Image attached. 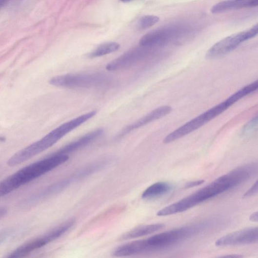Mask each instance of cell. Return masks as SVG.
<instances>
[{"label":"cell","instance_id":"cell-4","mask_svg":"<svg viewBox=\"0 0 258 258\" xmlns=\"http://www.w3.org/2000/svg\"><path fill=\"white\" fill-rule=\"evenodd\" d=\"M106 164H107V163L101 162L88 166L86 168L76 173L70 177L62 180L59 181L57 183L45 188L40 193L34 195L32 197H30L26 201L27 203L28 204L36 203L52 195L62 191L69 186V185L75 183V182H77L97 172L103 168Z\"/></svg>","mask_w":258,"mask_h":258},{"label":"cell","instance_id":"cell-13","mask_svg":"<svg viewBox=\"0 0 258 258\" xmlns=\"http://www.w3.org/2000/svg\"><path fill=\"white\" fill-rule=\"evenodd\" d=\"M164 226L162 223H157L139 226L125 234L121 239L128 240L147 236L162 229Z\"/></svg>","mask_w":258,"mask_h":258},{"label":"cell","instance_id":"cell-22","mask_svg":"<svg viewBox=\"0 0 258 258\" xmlns=\"http://www.w3.org/2000/svg\"><path fill=\"white\" fill-rule=\"evenodd\" d=\"M243 257V256L239 255H236V254H232L231 255H226L224 256H221L219 257V258H242Z\"/></svg>","mask_w":258,"mask_h":258},{"label":"cell","instance_id":"cell-9","mask_svg":"<svg viewBox=\"0 0 258 258\" xmlns=\"http://www.w3.org/2000/svg\"><path fill=\"white\" fill-rule=\"evenodd\" d=\"M172 110L169 105H164L158 108L139 119L135 122L121 130L117 135L116 139H119L124 138L133 131L143 127L154 121L169 114Z\"/></svg>","mask_w":258,"mask_h":258},{"label":"cell","instance_id":"cell-20","mask_svg":"<svg viewBox=\"0 0 258 258\" xmlns=\"http://www.w3.org/2000/svg\"><path fill=\"white\" fill-rule=\"evenodd\" d=\"M258 123V118L256 117L255 118L253 119L250 123H249L246 127L245 128V131L247 132L249 131L252 129H254L255 126H257Z\"/></svg>","mask_w":258,"mask_h":258},{"label":"cell","instance_id":"cell-1","mask_svg":"<svg viewBox=\"0 0 258 258\" xmlns=\"http://www.w3.org/2000/svg\"><path fill=\"white\" fill-rule=\"evenodd\" d=\"M69 159L68 155L55 153L47 158L24 167L0 181V198L56 169L65 163Z\"/></svg>","mask_w":258,"mask_h":258},{"label":"cell","instance_id":"cell-2","mask_svg":"<svg viewBox=\"0 0 258 258\" xmlns=\"http://www.w3.org/2000/svg\"><path fill=\"white\" fill-rule=\"evenodd\" d=\"M110 78L100 73L70 74L57 76L49 81V83L57 87L69 88H90L107 84Z\"/></svg>","mask_w":258,"mask_h":258},{"label":"cell","instance_id":"cell-15","mask_svg":"<svg viewBox=\"0 0 258 258\" xmlns=\"http://www.w3.org/2000/svg\"><path fill=\"white\" fill-rule=\"evenodd\" d=\"M258 88V81H256L238 91L237 93L225 100V102L230 108L241 99L255 92Z\"/></svg>","mask_w":258,"mask_h":258},{"label":"cell","instance_id":"cell-24","mask_svg":"<svg viewBox=\"0 0 258 258\" xmlns=\"http://www.w3.org/2000/svg\"><path fill=\"white\" fill-rule=\"evenodd\" d=\"M120 1H122L124 2H127L131 1V0H120Z\"/></svg>","mask_w":258,"mask_h":258},{"label":"cell","instance_id":"cell-14","mask_svg":"<svg viewBox=\"0 0 258 258\" xmlns=\"http://www.w3.org/2000/svg\"><path fill=\"white\" fill-rule=\"evenodd\" d=\"M172 189L171 186L165 182H158L149 187L143 193V199H152L168 193Z\"/></svg>","mask_w":258,"mask_h":258},{"label":"cell","instance_id":"cell-8","mask_svg":"<svg viewBox=\"0 0 258 258\" xmlns=\"http://www.w3.org/2000/svg\"><path fill=\"white\" fill-rule=\"evenodd\" d=\"M148 55V52L145 49L130 51L109 63L106 66V69L114 71L132 67L142 61Z\"/></svg>","mask_w":258,"mask_h":258},{"label":"cell","instance_id":"cell-11","mask_svg":"<svg viewBox=\"0 0 258 258\" xmlns=\"http://www.w3.org/2000/svg\"><path fill=\"white\" fill-rule=\"evenodd\" d=\"M104 130L102 128H99L90 132L82 136L79 139L60 149L55 153L59 155H68L92 143L100 138Z\"/></svg>","mask_w":258,"mask_h":258},{"label":"cell","instance_id":"cell-18","mask_svg":"<svg viewBox=\"0 0 258 258\" xmlns=\"http://www.w3.org/2000/svg\"><path fill=\"white\" fill-rule=\"evenodd\" d=\"M258 181L257 180L256 183L252 186V187L244 195V198H248V197L253 196L258 193Z\"/></svg>","mask_w":258,"mask_h":258},{"label":"cell","instance_id":"cell-21","mask_svg":"<svg viewBox=\"0 0 258 258\" xmlns=\"http://www.w3.org/2000/svg\"><path fill=\"white\" fill-rule=\"evenodd\" d=\"M250 220L252 221L257 222L258 221V212H255L250 217Z\"/></svg>","mask_w":258,"mask_h":258},{"label":"cell","instance_id":"cell-6","mask_svg":"<svg viewBox=\"0 0 258 258\" xmlns=\"http://www.w3.org/2000/svg\"><path fill=\"white\" fill-rule=\"evenodd\" d=\"M258 34L256 24L245 31L227 37L215 44L206 53L208 59H214L228 54L237 48L240 43L255 37Z\"/></svg>","mask_w":258,"mask_h":258},{"label":"cell","instance_id":"cell-25","mask_svg":"<svg viewBox=\"0 0 258 258\" xmlns=\"http://www.w3.org/2000/svg\"><path fill=\"white\" fill-rule=\"evenodd\" d=\"M238 1H246V0H238Z\"/></svg>","mask_w":258,"mask_h":258},{"label":"cell","instance_id":"cell-5","mask_svg":"<svg viewBox=\"0 0 258 258\" xmlns=\"http://www.w3.org/2000/svg\"><path fill=\"white\" fill-rule=\"evenodd\" d=\"M201 225L186 226L155 235L146 239L150 251L162 249L190 237L201 230Z\"/></svg>","mask_w":258,"mask_h":258},{"label":"cell","instance_id":"cell-17","mask_svg":"<svg viewBox=\"0 0 258 258\" xmlns=\"http://www.w3.org/2000/svg\"><path fill=\"white\" fill-rule=\"evenodd\" d=\"M159 21V18L155 15H146L139 20V26L141 29L151 27Z\"/></svg>","mask_w":258,"mask_h":258},{"label":"cell","instance_id":"cell-7","mask_svg":"<svg viewBox=\"0 0 258 258\" xmlns=\"http://www.w3.org/2000/svg\"><path fill=\"white\" fill-rule=\"evenodd\" d=\"M258 239V227H250L220 238L216 241V245L224 247L249 245L257 242Z\"/></svg>","mask_w":258,"mask_h":258},{"label":"cell","instance_id":"cell-16","mask_svg":"<svg viewBox=\"0 0 258 258\" xmlns=\"http://www.w3.org/2000/svg\"><path fill=\"white\" fill-rule=\"evenodd\" d=\"M119 47V44L117 42L105 43L100 45L96 50L89 53L88 57L90 59L100 57L117 51Z\"/></svg>","mask_w":258,"mask_h":258},{"label":"cell","instance_id":"cell-3","mask_svg":"<svg viewBox=\"0 0 258 258\" xmlns=\"http://www.w3.org/2000/svg\"><path fill=\"white\" fill-rule=\"evenodd\" d=\"M228 108L225 101L218 104L169 134L163 139V143L169 144L183 138L201 128Z\"/></svg>","mask_w":258,"mask_h":258},{"label":"cell","instance_id":"cell-23","mask_svg":"<svg viewBox=\"0 0 258 258\" xmlns=\"http://www.w3.org/2000/svg\"><path fill=\"white\" fill-rule=\"evenodd\" d=\"M11 0H0V9L7 5Z\"/></svg>","mask_w":258,"mask_h":258},{"label":"cell","instance_id":"cell-12","mask_svg":"<svg viewBox=\"0 0 258 258\" xmlns=\"http://www.w3.org/2000/svg\"><path fill=\"white\" fill-rule=\"evenodd\" d=\"M258 5V0H246V1L227 0L212 7L211 11L214 14H219L244 8L255 7Z\"/></svg>","mask_w":258,"mask_h":258},{"label":"cell","instance_id":"cell-19","mask_svg":"<svg viewBox=\"0 0 258 258\" xmlns=\"http://www.w3.org/2000/svg\"><path fill=\"white\" fill-rule=\"evenodd\" d=\"M204 180H198L188 182V183L185 185V188L187 189L196 187L202 184L203 183H204Z\"/></svg>","mask_w":258,"mask_h":258},{"label":"cell","instance_id":"cell-10","mask_svg":"<svg viewBox=\"0 0 258 258\" xmlns=\"http://www.w3.org/2000/svg\"><path fill=\"white\" fill-rule=\"evenodd\" d=\"M174 29L163 28L150 32L141 39L140 44L142 47L147 48L160 46L172 39L175 33Z\"/></svg>","mask_w":258,"mask_h":258}]
</instances>
